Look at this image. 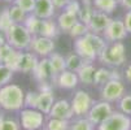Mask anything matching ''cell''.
<instances>
[{
    "label": "cell",
    "mask_w": 131,
    "mask_h": 130,
    "mask_svg": "<svg viewBox=\"0 0 131 130\" xmlns=\"http://www.w3.org/2000/svg\"><path fill=\"white\" fill-rule=\"evenodd\" d=\"M25 105V92L16 85L8 83L0 87V108L4 111H21Z\"/></svg>",
    "instance_id": "6da1fadb"
},
{
    "label": "cell",
    "mask_w": 131,
    "mask_h": 130,
    "mask_svg": "<svg viewBox=\"0 0 131 130\" xmlns=\"http://www.w3.org/2000/svg\"><path fill=\"white\" fill-rule=\"evenodd\" d=\"M24 25L32 34V36L42 35V36H48V38L54 39V38H57L59 34L61 33L59 26H57V22L53 21V18L43 20V18H39V17L34 16L32 13L27 14Z\"/></svg>",
    "instance_id": "7a4b0ae2"
},
{
    "label": "cell",
    "mask_w": 131,
    "mask_h": 130,
    "mask_svg": "<svg viewBox=\"0 0 131 130\" xmlns=\"http://www.w3.org/2000/svg\"><path fill=\"white\" fill-rule=\"evenodd\" d=\"M99 61L104 65L112 66V68H118L122 66L126 60V47L123 42H113V43H106L104 51L100 53L97 57Z\"/></svg>",
    "instance_id": "3957f363"
},
{
    "label": "cell",
    "mask_w": 131,
    "mask_h": 130,
    "mask_svg": "<svg viewBox=\"0 0 131 130\" xmlns=\"http://www.w3.org/2000/svg\"><path fill=\"white\" fill-rule=\"evenodd\" d=\"M7 42L18 51L29 49L30 43L32 41V34L27 30L24 24H13L12 27L5 33Z\"/></svg>",
    "instance_id": "277c9868"
},
{
    "label": "cell",
    "mask_w": 131,
    "mask_h": 130,
    "mask_svg": "<svg viewBox=\"0 0 131 130\" xmlns=\"http://www.w3.org/2000/svg\"><path fill=\"white\" fill-rule=\"evenodd\" d=\"M44 113L34 108H24L20 112V124L24 130H38L44 125Z\"/></svg>",
    "instance_id": "5b68a950"
},
{
    "label": "cell",
    "mask_w": 131,
    "mask_h": 130,
    "mask_svg": "<svg viewBox=\"0 0 131 130\" xmlns=\"http://www.w3.org/2000/svg\"><path fill=\"white\" fill-rule=\"evenodd\" d=\"M97 130H131V117L121 111H114L108 118L97 125Z\"/></svg>",
    "instance_id": "8992f818"
},
{
    "label": "cell",
    "mask_w": 131,
    "mask_h": 130,
    "mask_svg": "<svg viewBox=\"0 0 131 130\" xmlns=\"http://www.w3.org/2000/svg\"><path fill=\"white\" fill-rule=\"evenodd\" d=\"M71 108L74 116L78 117H84L87 116V113L90 112L91 107L93 105V99L91 98V95L84 90H77L74 94L73 99H71Z\"/></svg>",
    "instance_id": "52a82bcc"
},
{
    "label": "cell",
    "mask_w": 131,
    "mask_h": 130,
    "mask_svg": "<svg viewBox=\"0 0 131 130\" xmlns=\"http://www.w3.org/2000/svg\"><path fill=\"white\" fill-rule=\"evenodd\" d=\"M113 112H114V109H113V107H112V103L101 99L99 102L93 103V105L91 107L90 112L87 113L86 117L93 125H100L105 118H108Z\"/></svg>",
    "instance_id": "ba28073f"
},
{
    "label": "cell",
    "mask_w": 131,
    "mask_h": 130,
    "mask_svg": "<svg viewBox=\"0 0 131 130\" xmlns=\"http://www.w3.org/2000/svg\"><path fill=\"white\" fill-rule=\"evenodd\" d=\"M54 39L48 38V36H42V35H35L32 36V41L30 43L29 51L35 53L38 57H48L51 53L54 51Z\"/></svg>",
    "instance_id": "9c48e42d"
},
{
    "label": "cell",
    "mask_w": 131,
    "mask_h": 130,
    "mask_svg": "<svg viewBox=\"0 0 131 130\" xmlns=\"http://www.w3.org/2000/svg\"><path fill=\"white\" fill-rule=\"evenodd\" d=\"M34 78L40 83H56V78H57V74L54 73L51 61L48 57H42L39 59V63L36 65L35 70H34Z\"/></svg>",
    "instance_id": "30bf717a"
},
{
    "label": "cell",
    "mask_w": 131,
    "mask_h": 130,
    "mask_svg": "<svg viewBox=\"0 0 131 130\" xmlns=\"http://www.w3.org/2000/svg\"><path fill=\"white\" fill-rule=\"evenodd\" d=\"M127 35H128V33L126 30L125 22H123V20H119V18H112L110 24L108 25V27L103 33L104 39L108 43L122 42L123 39H126Z\"/></svg>",
    "instance_id": "8fae6325"
},
{
    "label": "cell",
    "mask_w": 131,
    "mask_h": 130,
    "mask_svg": "<svg viewBox=\"0 0 131 130\" xmlns=\"http://www.w3.org/2000/svg\"><path fill=\"white\" fill-rule=\"evenodd\" d=\"M126 87L122 79H112L101 87V99L109 103L119 102V99L125 95Z\"/></svg>",
    "instance_id": "7c38bea8"
},
{
    "label": "cell",
    "mask_w": 131,
    "mask_h": 130,
    "mask_svg": "<svg viewBox=\"0 0 131 130\" xmlns=\"http://www.w3.org/2000/svg\"><path fill=\"white\" fill-rule=\"evenodd\" d=\"M74 52H77L83 59L84 63H93L99 57L95 47L87 39L86 35L75 39V42H74Z\"/></svg>",
    "instance_id": "4fadbf2b"
},
{
    "label": "cell",
    "mask_w": 131,
    "mask_h": 130,
    "mask_svg": "<svg viewBox=\"0 0 131 130\" xmlns=\"http://www.w3.org/2000/svg\"><path fill=\"white\" fill-rule=\"evenodd\" d=\"M49 117L53 118H61V120H68L70 121L74 117V112H73V108H71V103L66 99H60V100H56L51 112L48 115Z\"/></svg>",
    "instance_id": "5bb4252c"
},
{
    "label": "cell",
    "mask_w": 131,
    "mask_h": 130,
    "mask_svg": "<svg viewBox=\"0 0 131 130\" xmlns=\"http://www.w3.org/2000/svg\"><path fill=\"white\" fill-rule=\"evenodd\" d=\"M39 63V57L36 56L35 53L30 52H22L20 55V59H18V64L16 68V72L20 73H34L36 65Z\"/></svg>",
    "instance_id": "9a60e30c"
},
{
    "label": "cell",
    "mask_w": 131,
    "mask_h": 130,
    "mask_svg": "<svg viewBox=\"0 0 131 130\" xmlns=\"http://www.w3.org/2000/svg\"><path fill=\"white\" fill-rule=\"evenodd\" d=\"M110 21H112V17L108 13L95 11V13H93L91 21L88 24V29L91 33L103 34L105 31V29L108 27V25L110 24Z\"/></svg>",
    "instance_id": "2e32d148"
},
{
    "label": "cell",
    "mask_w": 131,
    "mask_h": 130,
    "mask_svg": "<svg viewBox=\"0 0 131 130\" xmlns=\"http://www.w3.org/2000/svg\"><path fill=\"white\" fill-rule=\"evenodd\" d=\"M32 14L43 20H49L56 14V7L52 0H36Z\"/></svg>",
    "instance_id": "e0dca14e"
},
{
    "label": "cell",
    "mask_w": 131,
    "mask_h": 130,
    "mask_svg": "<svg viewBox=\"0 0 131 130\" xmlns=\"http://www.w3.org/2000/svg\"><path fill=\"white\" fill-rule=\"evenodd\" d=\"M79 83V78L78 74L75 72L71 70H64L62 73L57 74V78H56V85L60 88H65V90H73L75 88Z\"/></svg>",
    "instance_id": "ac0fdd59"
},
{
    "label": "cell",
    "mask_w": 131,
    "mask_h": 130,
    "mask_svg": "<svg viewBox=\"0 0 131 130\" xmlns=\"http://www.w3.org/2000/svg\"><path fill=\"white\" fill-rule=\"evenodd\" d=\"M112 79H121V74L116 69H109V68H97L95 73V79L93 85L96 86H104Z\"/></svg>",
    "instance_id": "d6986e66"
},
{
    "label": "cell",
    "mask_w": 131,
    "mask_h": 130,
    "mask_svg": "<svg viewBox=\"0 0 131 130\" xmlns=\"http://www.w3.org/2000/svg\"><path fill=\"white\" fill-rule=\"evenodd\" d=\"M54 102L56 100H54V95H53L52 90H39V98H38L36 109L40 111L44 115H49Z\"/></svg>",
    "instance_id": "ffe728a7"
},
{
    "label": "cell",
    "mask_w": 131,
    "mask_h": 130,
    "mask_svg": "<svg viewBox=\"0 0 131 130\" xmlns=\"http://www.w3.org/2000/svg\"><path fill=\"white\" fill-rule=\"evenodd\" d=\"M57 26L60 29V31H64V33H68L71 30V27L78 22V16L74 14V13H70V12H66V11H62L59 17H57Z\"/></svg>",
    "instance_id": "44dd1931"
},
{
    "label": "cell",
    "mask_w": 131,
    "mask_h": 130,
    "mask_svg": "<svg viewBox=\"0 0 131 130\" xmlns=\"http://www.w3.org/2000/svg\"><path fill=\"white\" fill-rule=\"evenodd\" d=\"M95 65L92 63H84L82 65V68L77 72L79 82L84 83V85H93V79H95V73H96Z\"/></svg>",
    "instance_id": "7402d4cb"
},
{
    "label": "cell",
    "mask_w": 131,
    "mask_h": 130,
    "mask_svg": "<svg viewBox=\"0 0 131 130\" xmlns=\"http://www.w3.org/2000/svg\"><path fill=\"white\" fill-rule=\"evenodd\" d=\"M118 2L117 0H92V5L95 8V11L99 12H104L108 14H112L116 8L118 7Z\"/></svg>",
    "instance_id": "603a6c76"
},
{
    "label": "cell",
    "mask_w": 131,
    "mask_h": 130,
    "mask_svg": "<svg viewBox=\"0 0 131 130\" xmlns=\"http://www.w3.org/2000/svg\"><path fill=\"white\" fill-rule=\"evenodd\" d=\"M48 59H49L51 65H52L56 74H60L64 70H66V60H65V57L62 56V55H60L57 52H53L48 56Z\"/></svg>",
    "instance_id": "cb8c5ba5"
},
{
    "label": "cell",
    "mask_w": 131,
    "mask_h": 130,
    "mask_svg": "<svg viewBox=\"0 0 131 130\" xmlns=\"http://www.w3.org/2000/svg\"><path fill=\"white\" fill-rule=\"evenodd\" d=\"M65 60H66V69H68V70H71V72H75V73H77V72L82 68V65L84 64L83 59L79 56L77 52L69 53L68 56L65 57Z\"/></svg>",
    "instance_id": "d4e9b609"
},
{
    "label": "cell",
    "mask_w": 131,
    "mask_h": 130,
    "mask_svg": "<svg viewBox=\"0 0 131 130\" xmlns=\"http://www.w3.org/2000/svg\"><path fill=\"white\" fill-rule=\"evenodd\" d=\"M93 13H95V8H93L92 3H83L81 7V11L78 12V21L88 25Z\"/></svg>",
    "instance_id": "484cf974"
},
{
    "label": "cell",
    "mask_w": 131,
    "mask_h": 130,
    "mask_svg": "<svg viewBox=\"0 0 131 130\" xmlns=\"http://www.w3.org/2000/svg\"><path fill=\"white\" fill-rule=\"evenodd\" d=\"M69 130H95V125L87 117H79L70 122Z\"/></svg>",
    "instance_id": "4316f807"
},
{
    "label": "cell",
    "mask_w": 131,
    "mask_h": 130,
    "mask_svg": "<svg viewBox=\"0 0 131 130\" xmlns=\"http://www.w3.org/2000/svg\"><path fill=\"white\" fill-rule=\"evenodd\" d=\"M69 125H70V121L68 120L49 117V120L46 122V129L47 130H69Z\"/></svg>",
    "instance_id": "83f0119b"
},
{
    "label": "cell",
    "mask_w": 131,
    "mask_h": 130,
    "mask_svg": "<svg viewBox=\"0 0 131 130\" xmlns=\"http://www.w3.org/2000/svg\"><path fill=\"white\" fill-rule=\"evenodd\" d=\"M9 14H10V18L14 24H24L26 17H27V13L16 4H12L9 7Z\"/></svg>",
    "instance_id": "f1b7e54d"
},
{
    "label": "cell",
    "mask_w": 131,
    "mask_h": 130,
    "mask_svg": "<svg viewBox=\"0 0 131 130\" xmlns=\"http://www.w3.org/2000/svg\"><path fill=\"white\" fill-rule=\"evenodd\" d=\"M14 22L12 21V18H10V14H9V7H5L2 9V12H0V31H3V33H7L12 25Z\"/></svg>",
    "instance_id": "f546056e"
},
{
    "label": "cell",
    "mask_w": 131,
    "mask_h": 130,
    "mask_svg": "<svg viewBox=\"0 0 131 130\" xmlns=\"http://www.w3.org/2000/svg\"><path fill=\"white\" fill-rule=\"evenodd\" d=\"M14 73L16 72H13L8 65L0 64V87H3V86H5L10 82Z\"/></svg>",
    "instance_id": "4dcf8cb0"
},
{
    "label": "cell",
    "mask_w": 131,
    "mask_h": 130,
    "mask_svg": "<svg viewBox=\"0 0 131 130\" xmlns=\"http://www.w3.org/2000/svg\"><path fill=\"white\" fill-rule=\"evenodd\" d=\"M87 33H90V29H88V25L78 21L75 25L71 27V30L69 31V35L73 36V38H81V36H84Z\"/></svg>",
    "instance_id": "1f68e13d"
},
{
    "label": "cell",
    "mask_w": 131,
    "mask_h": 130,
    "mask_svg": "<svg viewBox=\"0 0 131 130\" xmlns=\"http://www.w3.org/2000/svg\"><path fill=\"white\" fill-rule=\"evenodd\" d=\"M0 130H21V124L13 118H5L0 116Z\"/></svg>",
    "instance_id": "d6a6232c"
},
{
    "label": "cell",
    "mask_w": 131,
    "mask_h": 130,
    "mask_svg": "<svg viewBox=\"0 0 131 130\" xmlns=\"http://www.w3.org/2000/svg\"><path fill=\"white\" fill-rule=\"evenodd\" d=\"M16 52V48H13L9 43H4L0 46V64H5L12 55Z\"/></svg>",
    "instance_id": "836d02e7"
},
{
    "label": "cell",
    "mask_w": 131,
    "mask_h": 130,
    "mask_svg": "<svg viewBox=\"0 0 131 130\" xmlns=\"http://www.w3.org/2000/svg\"><path fill=\"white\" fill-rule=\"evenodd\" d=\"M118 108L122 113L131 116V94H125L119 102H118Z\"/></svg>",
    "instance_id": "e575fe53"
},
{
    "label": "cell",
    "mask_w": 131,
    "mask_h": 130,
    "mask_svg": "<svg viewBox=\"0 0 131 130\" xmlns=\"http://www.w3.org/2000/svg\"><path fill=\"white\" fill-rule=\"evenodd\" d=\"M38 98H39V91H29L25 94V107L26 108H34L36 109L38 105Z\"/></svg>",
    "instance_id": "d590c367"
},
{
    "label": "cell",
    "mask_w": 131,
    "mask_h": 130,
    "mask_svg": "<svg viewBox=\"0 0 131 130\" xmlns=\"http://www.w3.org/2000/svg\"><path fill=\"white\" fill-rule=\"evenodd\" d=\"M35 2H36V0H14V3H13V4L18 5L22 11H25L27 14H30V13L34 12Z\"/></svg>",
    "instance_id": "8d00e7d4"
},
{
    "label": "cell",
    "mask_w": 131,
    "mask_h": 130,
    "mask_svg": "<svg viewBox=\"0 0 131 130\" xmlns=\"http://www.w3.org/2000/svg\"><path fill=\"white\" fill-rule=\"evenodd\" d=\"M81 7H82V4L78 2V0H70V2L68 3V5L64 8V11L70 12V13H74V14L78 16V12L81 11Z\"/></svg>",
    "instance_id": "74e56055"
},
{
    "label": "cell",
    "mask_w": 131,
    "mask_h": 130,
    "mask_svg": "<svg viewBox=\"0 0 131 130\" xmlns=\"http://www.w3.org/2000/svg\"><path fill=\"white\" fill-rule=\"evenodd\" d=\"M123 22H125V26H126L127 33L131 34V9L126 12V14L123 17Z\"/></svg>",
    "instance_id": "f35d334b"
},
{
    "label": "cell",
    "mask_w": 131,
    "mask_h": 130,
    "mask_svg": "<svg viewBox=\"0 0 131 130\" xmlns=\"http://www.w3.org/2000/svg\"><path fill=\"white\" fill-rule=\"evenodd\" d=\"M52 2H53L56 9H64L68 5V3L70 2V0H52Z\"/></svg>",
    "instance_id": "ab89813d"
},
{
    "label": "cell",
    "mask_w": 131,
    "mask_h": 130,
    "mask_svg": "<svg viewBox=\"0 0 131 130\" xmlns=\"http://www.w3.org/2000/svg\"><path fill=\"white\" fill-rule=\"evenodd\" d=\"M119 4H121V7H123V8L127 9V11L131 9V0H121Z\"/></svg>",
    "instance_id": "60d3db41"
},
{
    "label": "cell",
    "mask_w": 131,
    "mask_h": 130,
    "mask_svg": "<svg viewBox=\"0 0 131 130\" xmlns=\"http://www.w3.org/2000/svg\"><path fill=\"white\" fill-rule=\"evenodd\" d=\"M125 77H126V79L131 83V64L130 65H127V68H126V72H125Z\"/></svg>",
    "instance_id": "b9f144b4"
},
{
    "label": "cell",
    "mask_w": 131,
    "mask_h": 130,
    "mask_svg": "<svg viewBox=\"0 0 131 130\" xmlns=\"http://www.w3.org/2000/svg\"><path fill=\"white\" fill-rule=\"evenodd\" d=\"M4 43H8V42H7V35H5V33L0 31V46L4 44Z\"/></svg>",
    "instance_id": "7bdbcfd3"
},
{
    "label": "cell",
    "mask_w": 131,
    "mask_h": 130,
    "mask_svg": "<svg viewBox=\"0 0 131 130\" xmlns=\"http://www.w3.org/2000/svg\"><path fill=\"white\" fill-rule=\"evenodd\" d=\"M4 2H7V3H12V4H13V3H14V0H4Z\"/></svg>",
    "instance_id": "ee69618b"
},
{
    "label": "cell",
    "mask_w": 131,
    "mask_h": 130,
    "mask_svg": "<svg viewBox=\"0 0 131 130\" xmlns=\"http://www.w3.org/2000/svg\"><path fill=\"white\" fill-rule=\"evenodd\" d=\"M83 3H92V0H82Z\"/></svg>",
    "instance_id": "f6af8a7d"
},
{
    "label": "cell",
    "mask_w": 131,
    "mask_h": 130,
    "mask_svg": "<svg viewBox=\"0 0 131 130\" xmlns=\"http://www.w3.org/2000/svg\"><path fill=\"white\" fill-rule=\"evenodd\" d=\"M38 130H47L46 127H42V129H38Z\"/></svg>",
    "instance_id": "bcb514c9"
},
{
    "label": "cell",
    "mask_w": 131,
    "mask_h": 130,
    "mask_svg": "<svg viewBox=\"0 0 131 130\" xmlns=\"http://www.w3.org/2000/svg\"><path fill=\"white\" fill-rule=\"evenodd\" d=\"M117 2H118V3H119V2H121V0H117Z\"/></svg>",
    "instance_id": "7dc6e473"
},
{
    "label": "cell",
    "mask_w": 131,
    "mask_h": 130,
    "mask_svg": "<svg viewBox=\"0 0 131 130\" xmlns=\"http://www.w3.org/2000/svg\"><path fill=\"white\" fill-rule=\"evenodd\" d=\"M0 116H2V115H0Z\"/></svg>",
    "instance_id": "c3c4849f"
}]
</instances>
